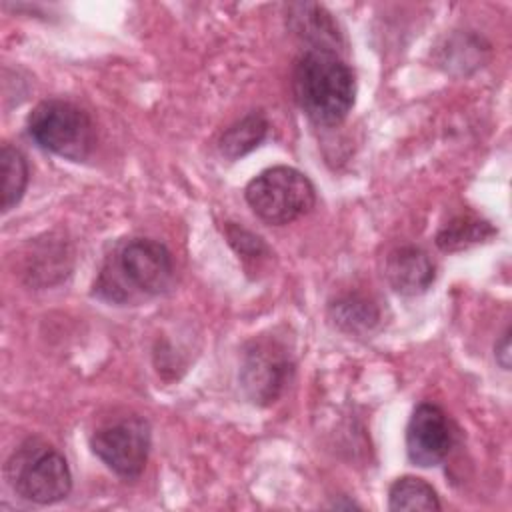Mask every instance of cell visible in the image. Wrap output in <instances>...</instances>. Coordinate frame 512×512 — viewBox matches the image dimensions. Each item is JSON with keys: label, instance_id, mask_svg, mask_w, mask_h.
<instances>
[{"label": "cell", "instance_id": "obj_9", "mask_svg": "<svg viewBox=\"0 0 512 512\" xmlns=\"http://www.w3.org/2000/svg\"><path fill=\"white\" fill-rule=\"evenodd\" d=\"M388 284L404 296H416L430 288L434 282V262L418 246L394 248L384 266Z\"/></svg>", "mask_w": 512, "mask_h": 512}, {"label": "cell", "instance_id": "obj_11", "mask_svg": "<svg viewBox=\"0 0 512 512\" xmlns=\"http://www.w3.org/2000/svg\"><path fill=\"white\" fill-rule=\"evenodd\" d=\"M268 134V120L260 112H250L230 128L224 130L220 138V152L228 160L242 158L252 152Z\"/></svg>", "mask_w": 512, "mask_h": 512}, {"label": "cell", "instance_id": "obj_16", "mask_svg": "<svg viewBox=\"0 0 512 512\" xmlns=\"http://www.w3.org/2000/svg\"><path fill=\"white\" fill-rule=\"evenodd\" d=\"M496 362L504 368V370H508L510 368V332L506 330L502 336H500V340L496 342Z\"/></svg>", "mask_w": 512, "mask_h": 512}, {"label": "cell", "instance_id": "obj_10", "mask_svg": "<svg viewBox=\"0 0 512 512\" xmlns=\"http://www.w3.org/2000/svg\"><path fill=\"white\" fill-rule=\"evenodd\" d=\"M294 32L310 44L308 50H332L340 42V32L330 14L318 4H296L290 16Z\"/></svg>", "mask_w": 512, "mask_h": 512}, {"label": "cell", "instance_id": "obj_13", "mask_svg": "<svg viewBox=\"0 0 512 512\" xmlns=\"http://www.w3.org/2000/svg\"><path fill=\"white\" fill-rule=\"evenodd\" d=\"M390 510H440L436 490L418 476H402L388 490Z\"/></svg>", "mask_w": 512, "mask_h": 512}, {"label": "cell", "instance_id": "obj_3", "mask_svg": "<svg viewBox=\"0 0 512 512\" xmlns=\"http://www.w3.org/2000/svg\"><path fill=\"white\" fill-rule=\"evenodd\" d=\"M4 476L10 488L34 504H56L72 490V474L66 458L50 444L30 438L6 460Z\"/></svg>", "mask_w": 512, "mask_h": 512}, {"label": "cell", "instance_id": "obj_2", "mask_svg": "<svg viewBox=\"0 0 512 512\" xmlns=\"http://www.w3.org/2000/svg\"><path fill=\"white\" fill-rule=\"evenodd\" d=\"M292 90L300 110L318 126L340 124L354 106L352 68L332 50H306L294 64Z\"/></svg>", "mask_w": 512, "mask_h": 512}, {"label": "cell", "instance_id": "obj_6", "mask_svg": "<svg viewBox=\"0 0 512 512\" xmlns=\"http://www.w3.org/2000/svg\"><path fill=\"white\" fill-rule=\"evenodd\" d=\"M92 452L120 478H138L150 452V426L140 416L106 422L92 432Z\"/></svg>", "mask_w": 512, "mask_h": 512}, {"label": "cell", "instance_id": "obj_4", "mask_svg": "<svg viewBox=\"0 0 512 512\" xmlns=\"http://www.w3.org/2000/svg\"><path fill=\"white\" fill-rule=\"evenodd\" d=\"M244 196L252 212L274 226L302 218L316 204V190L310 178L292 166L262 170L248 182Z\"/></svg>", "mask_w": 512, "mask_h": 512}, {"label": "cell", "instance_id": "obj_7", "mask_svg": "<svg viewBox=\"0 0 512 512\" xmlns=\"http://www.w3.org/2000/svg\"><path fill=\"white\" fill-rule=\"evenodd\" d=\"M290 370L292 364L284 348L274 342H254L244 354L240 382L252 402L270 404L290 378Z\"/></svg>", "mask_w": 512, "mask_h": 512}, {"label": "cell", "instance_id": "obj_14", "mask_svg": "<svg viewBox=\"0 0 512 512\" xmlns=\"http://www.w3.org/2000/svg\"><path fill=\"white\" fill-rule=\"evenodd\" d=\"M490 236H494V228L490 226V222L474 216H456L436 234V244L444 252H456L472 244L484 242Z\"/></svg>", "mask_w": 512, "mask_h": 512}, {"label": "cell", "instance_id": "obj_5", "mask_svg": "<svg viewBox=\"0 0 512 512\" xmlns=\"http://www.w3.org/2000/svg\"><path fill=\"white\" fill-rule=\"evenodd\" d=\"M28 134L44 150L66 160H84L94 146L90 116L68 100H44L28 116Z\"/></svg>", "mask_w": 512, "mask_h": 512}, {"label": "cell", "instance_id": "obj_12", "mask_svg": "<svg viewBox=\"0 0 512 512\" xmlns=\"http://www.w3.org/2000/svg\"><path fill=\"white\" fill-rule=\"evenodd\" d=\"M330 316H332L334 324L348 334L370 332L378 324V318H380L378 308L370 300H366L358 294H350V296L336 300L330 306Z\"/></svg>", "mask_w": 512, "mask_h": 512}, {"label": "cell", "instance_id": "obj_1", "mask_svg": "<svg viewBox=\"0 0 512 512\" xmlns=\"http://www.w3.org/2000/svg\"><path fill=\"white\" fill-rule=\"evenodd\" d=\"M172 280L170 250L152 238H130L106 258L94 282V294L108 302L126 304L164 294Z\"/></svg>", "mask_w": 512, "mask_h": 512}, {"label": "cell", "instance_id": "obj_15", "mask_svg": "<svg viewBox=\"0 0 512 512\" xmlns=\"http://www.w3.org/2000/svg\"><path fill=\"white\" fill-rule=\"evenodd\" d=\"M0 164H2V212H8L24 196V190L28 184V162L18 148L4 144L0 150Z\"/></svg>", "mask_w": 512, "mask_h": 512}, {"label": "cell", "instance_id": "obj_8", "mask_svg": "<svg viewBox=\"0 0 512 512\" xmlns=\"http://www.w3.org/2000/svg\"><path fill=\"white\" fill-rule=\"evenodd\" d=\"M452 428L444 410L422 402L414 408L406 426V452L412 464L430 468L440 464L452 448Z\"/></svg>", "mask_w": 512, "mask_h": 512}]
</instances>
